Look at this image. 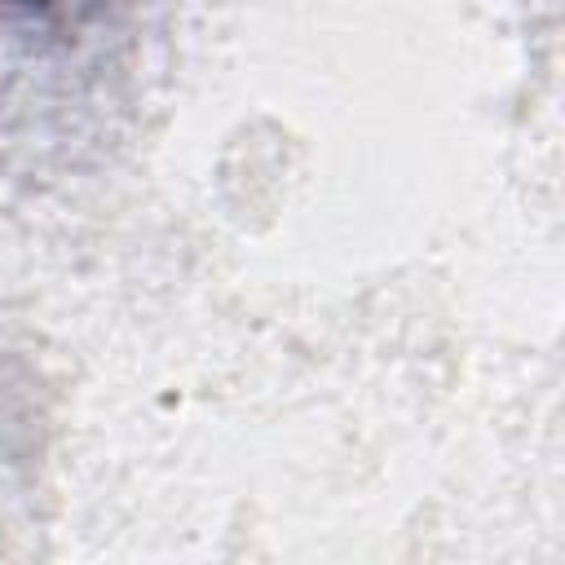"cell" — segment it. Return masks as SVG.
<instances>
[{
	"mask_svg": "<svg viewBox=\"0 0 565 565\" xmlns=\"http://www.w3.org/2000/svg\"><path fill=\"white\" fill-rule=\"evenodd\" d=\"M53 4H62V0H0V9H18V13H40Z\"/></svg>",
	"mask_w": 565,
	"mask_h": 565,
	"instance_id": "1",
	"label": "cell"
}]
</instances>
